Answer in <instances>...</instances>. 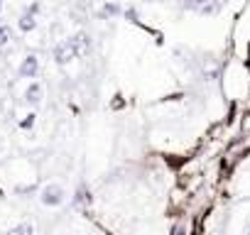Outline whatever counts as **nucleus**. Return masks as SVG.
I'll return each instance as SVG.
<instances>
[{
  "label": "nucleus",
  "mask_w": 250,
  "mask_h": 235,
  "mask_svg": "<svg viewBox=\"0 0 250 235\" xmlns=\"http://www.w3.org/2000/svg\"><path fill=\"white\" fill-rule=\"evenodd\" d=\"M83 201H91V198H88V196H86V189H83V186H81V189H79V191H76V198H74V203H83Z\"/></svg>",
  "instance_id": "nucleus-12"
},
{
  "label": "nucleus",
  "mask_w": 250,
  "mask_h": 235,
  "mask_svg": "<svg viewBox=\"0 0 250 235\" xmlns=\"http://www.w3.org/2000/svg\"><path fill=\"white\" fill-rule=\"evenodd\" d=\"M8 235H35V225L32 223H18L15 228L8 230Z\"/></svg>",
  "instance_id": "nucleus-9"
},
{
  "label": "nucleus",
  "mask_w": 250,
  "mask_h": 235,
  "mask_svg": "<svg viewBox=\"0 0 250 235\" xmlns=\"http://www.w3.org/2000/svg\"><path fill=\"white\" fill-rule=\"evenodd\" d=\"M69 44L74 47L76 59H79V57L91 54V47H93V42H91V35H88V32H76L74 37H69Z\"/></svg>",
  "instance_id": "nucleus-4"
},
{
  "label": "nucleus",
  "mask_w": 250,
  "mask_h": 235,
  "mask_svg": "<svg viewBox=\"0 0 250 235\" xmlns=\"http://www.w3.org/2000/svg\"><path fill=\"white\" fill-rule=\"evenodd\" d=\"M179 5L184 10H191L196 15H218L221 13V0H179Z\"/></svg>",
  "instance_id": "nucleus-1"
},
{
  "label": "nucleus",
  "mask_w": 250,
  "mask_h": 235,
  "mask_svg": "<svg viewBox=\"0 0 250 235\" xmlns=\"http://www.w3.org/2000/svg\"><path fill=\"white\" fill-rule=\"evenodd\" d=\"M25 100L32 103V105H37V103L42 100V86H40L37 81H32V83L27 86V91H25Z\"/></svg>",
  "instance_id": "nucleus-7"
},
{
  "label": "nucleus",
  "mask_w": 250,
  "mask_h": 235,
  "mask_svg": "<svg viewBox=\"0 0 250 235\" xmlns=\"http://www.w3.org/2000/svg\"><path fill=\"white\" fill-rule=\"evenodd\" d=\"M52 59H54V64H59V66H66L71 59H76V52H74V47L69 44V39H66V42H57V44L52 47Z\"/></svg>",
  "instance_id": "nucleus-3"
},
{
  "label": "nucleus",
  "mask_w": 250,
  "mask_h": 235,
  "mask_svg": "<svg viewBox=\"0 0 250 235\" xmlns=\"http://www.w3.org/2000/svg\"><path fill=\"white\" fill-rule=\"evenodd\" d=\"M172 235H184V225H177V228H174V233H172Z\"/></svg>",
  "instance_id": "nucleus-15"
},
{
  "label": "nucleus",
  "mask_w": 250,
  "mask_h": 235,
  "mask_svg": "<svg viewBox=\"0 0 250 235\" xmlns=\"http://www.w3.org/2000/svg\"><path fill=\"white\" fill-rule=\"evenodd\" d=\"M35 125V115H27V120H22V128H32Z\"/></svg>",
  "instance_id": "nucleus-14"
},
{
  "label": "nucleus",
  "mask_w": 250,
  "mask_h": 235,
  "mask_svg": "<svg viewBox=\"0 0 250 235\" xmlns=\"http://www.w3.org/2000/svg\"><path fill=\"white\" fill-rule=\"evenodd\" d=\"M0 10H3V0H0Z\"/></svg>",
  "instance_id": "nucleus-16"
},
{
  "label": "nucleus",
  "mask_w": 250,
  "mask_h": 235,
  "mask_svg": "<svg viewBox=\"0 0 250 235\" xmlns=\"http://www.w3.org/2000/svg\"><path fill=\"white\" fill-rule=\"evenodd\" d=\"M64 198H66V191H64L59 184H47V186H42V191H40V201H42L44 206H49V208L62 206Z\"/></svg>",
  "instance_id": "nucleus-2"
},
{
  "label": "nucleus",
  "mask_w": 250,
  "mask_h": 235,
  "mask_svg": "<svg viewBox=\"0 0 250 235\" xmlns=\"http://www.w3.org/2000/svg\"><path fill=\"white\" fill-rule=\"evenodd\" d=\"M42 10V5H40V0H32V3H30V8H27V13L30 15H37Z\"/></svg>",
  "instance_id": "nucleus-13"
},
{
  "label": "nucleus",
  "mask_w": 250,
  "mask_h": 235,
  "mask_svg": "<svg viewBox=\"0 0 250 235\" xmlns=\"http://www.w3.org/2000/svg\"><path fill=\"white\" fill-rule=\"evenodd\" d=\"M37 74H40V59H37V54H27L22 59V64H20V76L22 78H35Z\"/></svg>",
  "instance_id": "nucleus-5"
},
{
  "label": "nucleus",
  "mask_w": 250,
  "mask_h": 235,
  "mask_svg": "<svg viewBox=\"0 0 250 235\" xmlns=\"http://www.w3.org/2000/svg\"><path fill=\"white\" fill-rule=\"evenodd\" d=\"M18 27H20L22 32H32V30L37 27V18H35V15H30V13L25 10V13L20 15V20H18Z\"/></svg>",
  "instance_id": "nucleus-8"
},
{
  "label": "nucleus",
  "mask_w": 250,
  "mask_h": 235,
  "mask_svg": "<svg viewBox=\"0 0 250 235\" xmlns=\"http://www.w3.org/2000/svg\"><path fill=\"white\" fill-rule=\"evenodd\" d=\"M123 18H125V20H128V22H133V25H138V22H140V15H138V8H133V5H130V8H125V13H123Z\"/></svg>",
  "instance_id": "nucleus-11"
},
{
  "label": "nucleus",
  "mask_w": 250,
  "mask_h": 235,
  "mask_svg": "<svg viewBox=\"0 0 250 235\" xmlns=\"http://www.w3.org/2000/svg\"><path fill=\"white\" fill-rule=\"evenodd\" d=\"M10 39H13V30L8 25H0V47L10 44Z\"/></svg>",
  "instance_id": "nucleus-10"
},
{
  "label": "nucleus",
  "mask_w": 250,
  "mask_h": 235,
  "mask_svg": "<svg viewBox=\"0 0 250 235\" xmlns=\"http://www.w3.org/2000/svg\"><path fill=\"white\" fill-rule=\"evenodd\" d=\"M125 10L118 5V3H103L101 5V10H98V18L101 20H108V18H118V15H123Z\"/></svg>",
  "instance_id": "nucleus-6"
},
{
  "label": "nucleus",
  "mask_w": 250,
  "mask_h": 235,
  "mask_svg": "<svg viewBox=\"0 0 250 235\" xmlns=\"http://www.w3.org/2000/svg\"><path fill=\"white\" fill-rule=\"evenodd\" d=\"M248 235H250V228H248Z\"/></svg>",
  "instance_id": "nucleus-17"
}]
</instances>
